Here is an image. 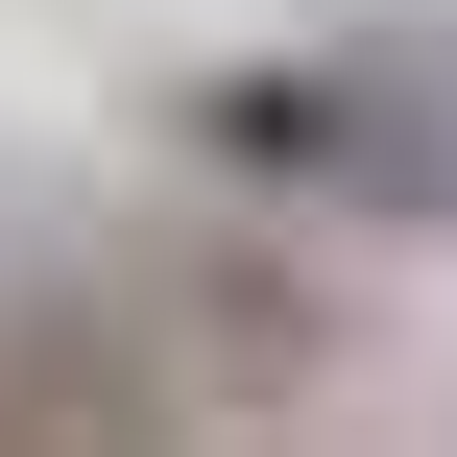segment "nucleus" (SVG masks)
<instances>
[{
  "label": "nucleus",
  "instance_id": "nucleus-1",
  "mask_svg": "<svg viewBox=\"0 0 457 457\" xmlns=\"http://www.w3.org/2000/svg\"><path fill=\"white\" fill-rule=\"evenodd\" d=\"M193 145L265 169V193H434L457 169V48H289V72H217Z\"/></svg>",
  "mask_w": 457,
  "mask_h": 457
}]
</instances>
